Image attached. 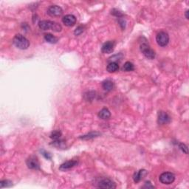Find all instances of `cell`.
I'll list each match as a JSON object with an SVG mask.
<instances>
[{
	"label": "cell",
	"instance_id": "cell-24",
	"mask_svg": "<svg viewBox=\"0 0 189 189\" xmlns=\"http://www.w3.org/2000/svg\"><path fill=\"white\" fill-rule=\"evenodd\" d=\"M83 31H84L83 27H82V26H79V27H77L76 30H75V34L76 35H78L81 33H83Z\"/></svg>",
	"mask_w": 189,
	"mask_h": 189
},
{
	"label": "cell",
	"instance_id": "cell-25",
	"mask_svg": "<svg viewBox=\"0 0 189 189\" xmlns=\"http://www.w3.org/2000/svg\"><path fill=\"white\" fill-rule=\"evenodd\" d=\"M41 153H42V154H43V156L45 158H46V159H47V160H50L51 158H52V156H51V154H50V153H48V152H47V151H44V150H42V151H41Z\"/></svg>",
	"mask_w": 189,
	"mask_h": 189
},
{
	"label": "cell",
	"instance_id": "cell-14",
	"mask_svg": "<svg viewBox=\"0 0 189 189\" xmlns=\"http://www.w3.org/2000/svg\"><path fill=\"white\" fill-rule=\"evenodd\" d=\"M111 113L107 108H103L98 112V117L103 120H107L110 117Z\"/></svg>",
	"mask_w": 189,
	"mask_h": 189
},
{
	"label": "cell",
	"instance_id": "cell-6",
	"mask_svg": "<svg viewBox=\"0 0 189 189\" xmlns=\"http://www.w3.org/2000/svg\"><path fill=\"white\" fill-rule=\"evenodd\" d=\"M98 188H109L114 189L116 188V185L114 182L109 179H102L98 182Z\"/></svg>",
	"mask_w": 189,
	"mask_h": 189
},
{
	"label": "cell",
	"instance_id": "cell-12",
	"mask_svg": "<svg viewBox=\"0 0 189 189\" xmlns=\"http://www.w3.org/2000/svg\"><path fill=\"white\" fill-rule=\"evenodd\" d=\"M78 164V161L76 160H69L67 161L64 163L61 164V166L59 167V169L61 171H67L69 170V169H72L74 166H75Z\"/></svg>",
	"mask_w": 189,
	"mask_h": 189
},
{
	"label": "cell",
	"instance_id": "cell-1",
	"mask_svg": "<svg viewBox=\"0 0 189 189\" xmlns=\"http://www.w3.org/2000/svg\"><path fill=\"white\" fill-rule=\"evenodd\" d=\"M38 27L42 30H52L55 32H60L62 27L59 23L49 20H42L38 22Z\"/></svg>",
	"mask_w": 189,
	"mask_h": 189
},
{
	"label": "cell",
	"instance_id": "cell-18",
	"mask_svg": "<svg viewBox=\"0 0 189 189\" xmlns=\"http://www.w3.org/2000/svg\"><path fill=\"white\" fill-rule=\"evenodd\" d=\"M44 39H45V41H47L48 43H50V44H55L58 41V38H56V36H54L53 35L50 34V33L45 34Z\"/></svg>",
	"mask_w": 189,
	"mask_h": 189
},
{
	"label": "cell",
	"instance_id": "cell-3",
	"mask_svg": "<svg viewBox=\"0 0 189 189\" xmlns=\"http://www.w3.org/2000/svg\"><path fill=\"white\" fill-rule=\"evenodd\" d=\"M140 50L147 59H154L155 58V52L150 47L147 42H142L140 44Z\"/></svg>",
	"mask_w": 189,
	"mask_h": 189
},
{
	"label": "cell",
	"instance_id": "cell-16",
	"mask_svg": "<svg viewBox=\"0 0 189 189\" xmlns=\"http://www.w3.org/2000/svg\"><path fill=\"white\" fill-rule=\"evenodd\" d=\"M102 87L103 90H106V91H111V90H112L114 89V84L111 81L106 80L103 82Z\"/></svg>",
	"mask_w": 189,
	"mask_h": 189
},
{
	"label": "cell",
	"instance_id": "cell-15",
	"mask_svg": "<svg viewBox=\"0 0 189 189\" xmlns=\"http://www.w3.org/2000/svg\"><path fill=\"white\" fill-rule=\"evenodd\" d=\"M106 69H107L108 72H110V73L117 72V71L119 69L118 64H117V62H110L107 65Z\"/></svg>",
	"mask_w": 189,
	"mask_h": 189
},
{
	"label": "cell",
	"instance_id": "cell-23",
	"mask_svg": "<svg viewBox=\"0 0 189 189\" xmlns=\"http://www.w3.org/2000/svg\"><path fill=\"white\" fill-rule=\"evenodd\" d=\"M112 15L115 16V17H122V16H123L122 13L120 12V11H117V10H116V9L112 10Z\"/></svg>",
	"mask_w": 189,
	"mask_h": 189
},
{
	"label": "cell",
	"instance_id": "cell-20",
	"mask_svg": "<svg viewBox=\"0 0 189 189\" xmlns=\"http://www.w3.org/2000/svg\"><path fill=\"white\" fill-rule=\"evenodd\" d=\"M61 132H59V131H54L53 132H52V134L50 135V138L53 139L54 140H59V139L61 138Z\"/></svg>",
	"mask_w": 189,
	"mask_h": 189
},
{
	"label": "cell",
	"instance_id": "cell-21",
	"mask_svg": "<svg viewBox=\"0 0 189 189\" xmlns=\"http://www.w3.org/2000/svg\"><path fill=\"white\" fill-rule=\"evenodd\" d=\"M12 185V182L10 180H2L0 182V188H3L5 187H11Z\"/></svg>",
	"mask_w": 189,
	"mask_h": 189
},
{
	"label": "cell",
	"instance_id": "cell-17",
	"mask_svg": "<svg viewBox=\"0 0 189 189\" xmlns=\"http://www.w3.org/2000/svg\"><path fill=\"white\" fill-rule=\"evenodd\" d=\"M100 135H101V134L98 132H92L87 134V135H83V136L80 137V138L83 139V140H90V139H93L96 138V137H98Z\"/></svg>",
	"mask_w": 189,
	"mask_h": 189
},
{
	"label": "cell",
	"instance_id": "cell-13",
	"mask_svg": "<svg viewBox=\"0 0 189 189\" xmlns=\"http://www.w3.org/2000/svg\"><path fill=\"white\" fill-rule=\"evenodd\" d=\"M147 174V171L145 170V169H142V170H140L139 172L137 173H135V175H134L133 179L135 182H140L143 177H145Z\"/></svg>",
	"mask_w": 189,
	"mask_h": 189
},
{
	"label": "cell",
	"instance_id": "cell-5",
	"mask_svg": "<svg viewBox=\"0 0 189 189\" xmlns=\"http://www.w3.org/2000/svg\"><path fill=\"white\" fill-rule=\"evenodd\" d=\"M156 41L157 42L158 45L160 47H165L169 44V34L166 32L161 31L157 33L156 36Z\"/></svg>",
	"mask_w": 189,
	"mask_h": 189
},
{
	"label": "cell",
	"instance_id": "cell-4",
	"mask_svg": "<svg viewBox=\"0 0 189 189\" xmlns=\"http://www.w3.org/2000/svg\"><path fill=\"white\" fill-rule=\"evenodd\" d=\"M159 180L161 183L165 184V185H169L174 182L175 180V176L172 172H164L160 176Z\"/></svg>",
	"mask_w": 189,
	"mask_h": 189
},
{
	"label": "cell",
	"instance_id": "cell-19",
	"mask_svg": "<svg viewBox=\"0 0 189 189\" xmlns=\"http://www.w3.org/2000/svg\"><path fill=\"white\" fill-rule=\"evenodd\" d=\"M134 69H135L134 64L132 62H129V61H127L122 67V69L125 72H130V71L134 70Z\"/></svg>",
	"mask_w": 189,
	"mask_h": 189
},
{
	"label": "cell",
	"instance_id": "cell-2",
	"mask_svg": "<svg viewBox=\"0 0 189 189\" xmlns=\"http://www.w3.org/2000/svg\"><path fill=\"white\" fill-rule=\"evenodd\" d=\"M13 42L17 48L21 50H26L30 46V41L21 34L16 35L13 39Z\"/></svg>",
	"mask_w": 189,
	"mask_h": 189
},
{
	"label": "cell",
	"instance_id": "cell-11",
	"mask_svg": "<svg viewBox=\"0 0 189 189\" xmlns=\"http://www.w3.org/2000/svg\"><path fill=\"white\" fill-rule=\"evenodd\" d=\"M114 41H106V43H104L103 44L102 47H101V51H102V53H103L109 54V53H112V51L114 50Z\"/></svg>",
	"mask_w": 189,
	"mask_h": 189
},
{
	"label": "cell",
	"instance_id": "cell-9",
	"mask_svg": "<svg viewBox=\"0 0 189 189\" xmlns=\"http://www.w3.org/2000/svg\"><path fill=\"white\" fill-rule=\"evenodd\" d=\"M171 121V117L169 114L166 112H160L158 113V117H157V122L158 123L160 124V125H165V124L169 123Z\"/></svg>",
	"mask_w": 189,
	"mask_h": 189
},
{
	"label": "cell",
	"instance_id": "cell-27",
	"mask_svg": "<svg viewBox=\"0 0 189 189\" xmlns=\"http://www.w3.org/2000/svg\"><path fill=\"white\" fill-rule=\"evenodd\" d=\"M185 18H186V19H188V10H187V11H185Z\"/></svg>",
	"mask_w": 189,
	"mask_h": 189
},
{
	"label": "cell",
	"instance_id": "cell-22",
	"mask_svg": "<svg viewBox=\"0 0 189 189\" xmlns=\"http://www.w3.org/2000/svg\"><path fill=\"white\" fill-rule=\"evenodd\" d=\"M179 147H180V148L183 151V152H185V154H188V147L185 146V144H183V143H180V144H179Z\"/></svg>",
	"mask_w": 189,
	"mask_h": 189
},
{
	"label": "cell",
	"instance_id": "cell-8",
	"mask_svg": "<svg viewBox=\"0 0 189 189\" xmlns=\"http://www.w3.org/2000/svg\"><path fill=\"white\" fill-rule=\"evenodd\" d=\"M27 167L30 169H35V170H38L40 169V164L38 162V159L35 157H30V158L27 160Z\"/></svg>",
	"mask_w": 189,
	"mask_h": 189
},
{
	"label": "cell",
	"instance_id": "cell-26",
	"mask_svg": "<svg viewBox=\"0 0 189 189\" xmlns=\"http://www.w3.org/2000/svg\"><path fill=\"white\" fill-rule=\"evenodd\" d=\"M144 188H154V186H153V185H151V182H145Z\"/></svg>",
	"mask_w": 189,
	"mask_h": 189
},
{
	"label": "cell",
	"instance_id": "cell-7",
	"mask_svg": "<svg viewBox=\"0 0 189 189\" xmlns=\"http://www.w3.org/2000/svg\"><path fill=\"white\" fill-rule=\"evenodd\" d=\"M62 14V8L58 5H51L47 9V14L50 17H60Z\"/></svg>",
	"mask_w": 189,
	"mask_h": 189
},
{
	"label": "cell",
	"instance_id": "cell-10",
	"mask_svg": "<svg viewBox=\"0 0 189 189\" xmlns=\"http://www.w3.org/2000/svg\"><path fill=\"white\" fill-rule=\"evenodd\" d=\"M62 22L64 24V25L67 26V27H72L76 23V18L75 16L68 14L62 18Z\"/></svg>",
	"mask_w": 189,
	"mask_h": 189
}]
</instances>
